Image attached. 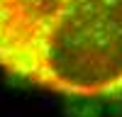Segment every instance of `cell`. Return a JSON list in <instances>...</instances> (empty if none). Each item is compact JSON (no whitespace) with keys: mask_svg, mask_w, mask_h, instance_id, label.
I'll use <instances>...</instances> for the list:
<instances>
[{"mask_svg":"<svg viewBox=\"0 0 122 117\" xmlns=\"http://www.w3.org/2000/svg\"><path fill=\"white\" fill-rule=\"evenodd\" d=\"M0 76L76 117H122V0H0Z\"/></svg>","mask_w":122,"mask_h":117,"instance_id":"obj_1","label":"cell"}]
</instances>
